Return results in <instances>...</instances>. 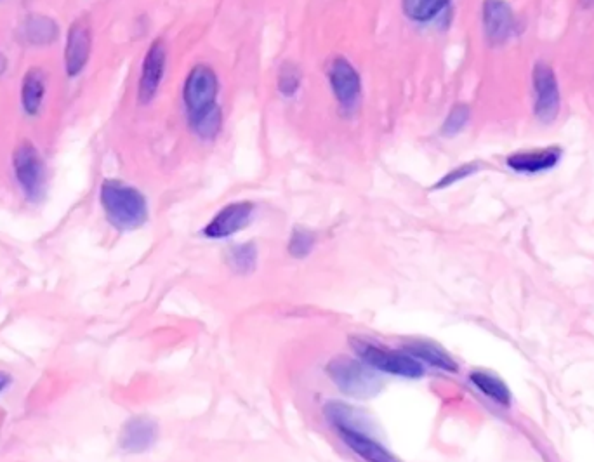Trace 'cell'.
Instances as JSON below:
<instances>
[{"mask_svg": "<svg viewBox=\"0 0 594 462\" xmlns=\"http://www.w3.org/2000/svg\"><path fill=\"white\" fill-rule=\"evenodd\" d=\"M99 200L108 223L119 231L138 230L148 221L145 195L119 179H106Z\"/></svg>", "mask_w": 594, "mask_h": 462, "instance_id": "3957f363", "label": "cell"}, {"mask_svg": "<svg viewBox=\"0 0 594 462\" xmlns=\"http://www.w3.org/2000/svg\"><path fill=\"white\" fill-rule=\"evenodd\" d=\"M403 350L407 351L410 357L416 358L421 363H428L435 369L447 370V372H457V369H459L456 360L450 357L442 346L431 343V341H421V339L409 341L403 346Z\"/></svg>", "mask_w": 594, "mask_h": 462, "instance_id": "2e32d148", "label": "cell"}, {"mask_svg": "<svg viewBox=\"0 0 594 462\" xmlns=\"http://www.w3.org/2000/svg\"><path fill=\"white\" fill-rule=\"evenodd\" d=\"M11 384H13V377L0 370V395H2L4 391L9 390V388H11Z\"/></svg>", "mask_w": 594, "mask_h": 462, "instance_id": "d4e9b609", "label": "cell"}, {"mask_svg": "<svg viewBox=\"0 0 594 462\" xmlns=\"http://www.w3.org/2000/svg\"><path fill=\"white\" fill-rule=\"evenodd\" d=\"M91 47H93L91 28L86 21H75L66 37L65 70L68 77H77L86 68L91 56Z\"/></svg>", "mask_w": 594, "mask_h": 462, "instance_id": "7c38bea8", "label": "cell"}, {"mask_svg": "<svg viewBox=\"0 0 594 462\" xmlns=\"http://www.w3.org/2000/svg\"><path fill=\"white\" fill-rule=\"evenodd\" d=\"M452 0H402L403 13L414 23H429L450 6Z\"/></svg>", "mask_w": 594, "mask_h": 462, "instance_id": "ac0fdd59", "label": "cell"}, {"mask_svg": "<svg viewBox=\"0 0 594 462\" xmlns=\"http://www.w3.org/2000/svg\"><path fill=\"white\" fill-rule=\"evenodd\" d=\"M469 119H471V110H469L468 105L459 103V105L454 106L447 115L445 122H443V136L454 138L464 127L468 126Z\"/></svg>", "mask_w": 594, "mask_h": 462, "instance_id": "7402d4cb", "label": "cell"}, {"mask_svg": "<svg viewBox=\"0 0 594 462\" xmlns=\"http://www.w3.org/2000/svg\"><path fill=\"white\" fill-rule=\"evenodd\" d=\"M584 2V6L591 7L594 6V0H582Z\"/></svg>", "mask_w": 594, "mask_h": 462, "instance_id": "4316f807", "label": "cell"}, {"mask_svg": "<svg viewBox=\"0 0 594 462\" xmlns=\"http://www.w3.org/2000/svg\"><path fill=\"white\" fill-rule=\"evenodd\" d=\"M482 21L490 46H504L518 30L515 11L506 0H483Z\"/></svg>", "mask_w": 594, "mask_h": 462, "instance_id": "9c48e42d", "label": "cell"}, {"mask_svg": "<svg viewBox=\"0 0 594 462\" xmlns=\"http://www.w3.org/2000/svg\"><path fill=\"white\" fill-rule=\"evenodd\" d=\"M165 63H167V49L164 42L157 39L148 49L141 66L138 86V99L141 105H148L155 98V94L159 93L160 84L164 79Z\"/></svg>", "mask_w": 594, "mask_h": 462, "instance_id": "30bf717a", "label": "cell"}, {"mask_svg": "<svg viewBox=\"0 0 594 462\" xmlns=\"http://www.w3.org/2000/svg\"><path fill=\"white\" fill-rule=\"evenodd\" d=\"M351 346L370 369L379 370L390 376L405 377V379H419L424 376L423 363L410 357L407 351L403 353V351L390 350L386 346H379L365 339H351Z\"/></svg>", "mask_w": 594, "mask_h": 462, "instance_id": "5b68a950", "label": "cell"}, {"mask_svg": "<svg viewBox=\"0 0 594 462\" xmlns=\"http://www.w3.org/2000/svg\"><path fill=\"white\" fill-rule=\"evenodd\" d=\"M301 82H303V75L299 66L294 63H284L278 73V91L285 98H292L296 96L297 91L301 89Z\"/></svg>", "mask_w": 594, "mask_h": 462, "instance_id": "44dd1931", "label": "cell"}, {"mask_svg": "<svg viewBox=\"0 0 594 462\" xmlns=\"http://www.w3.org/2000/svg\"><path fill=\"white\" fill-rule=\"evenodd\" d=\"M159 438V426L148 417H132L120 431V449L127 454H143L152 449Z\"/></svg>", "mask_w": 594, "mask_h": 462, "instance_id": "4fadbf2b", "label": "cell"}, {"mask_svg": "<svg viewBox=\"0 0 594 462\" xmlns=\"http://www.w3.org/2000/svg\"><path fill=\"white\" fill-rule=\"evenodd\" d=\"M0 2H2V0H0Z\"/></svg>", "mask_w": 594, "mask_h": 462, "instance_id": "83f0119b", "label": "cell"}, {"mask_svg": "<svg viewBox=\"0 0 594 462\" xmlns=\"http://www.w3.org/2000/svg\"><path fill=\"white\" fill-rule=\"evenodd\" d=\"M313 247H315V235L311 231L304 228H296L292 231L289 247H287L292 258L303 259L310 256Z\"/></svg>", "mask_w": 594, "mask_h": 462, "instance_id": "603a6c76", "label": "cell"}, {"mask_svg": "<svg viewBox=\"0 0 594 462\" xmlns=\"http://www.w3.org/2000/svg\"><path fill=\"white\" fill-rule=\"evenodd\" d=\"M252 214H254V205L251 202H233L226 205L207 223L204 235L214 240L231 237L251 223Z\"/></svg>", "mask_w": 594, "mask_h": 462, "instance_id": "8fae6325", "label": "cell"}, {"mask_svg": "<svg viewBox=\"0 0 594 462\" xmlns=\"http://www.w3.org/2000/svg\"><path fill=\"white\" fill-rule=\"evenodd\" d=\"M482 169V165L478 164V162H471V164H462L454 169V171H450L447 176H443L438 183H436L435 188H447V186L454 185L457 181H462V179L469 178V176H473L475 172L480 171Z\"/></svg>", "mask_w": 594, "mask_h": 462, "instance_id": "cb8c5ba5", "label": "cell"}, {"mask_svg": "<svg viewBox=\"0 0 594 462\" xmlns=\"http://www.w3.org/2000/svg\"><path fill=\"white\" fill-rule=\"evenodd\" d=\"M469 379L478 390L482 391L483 395L489 396L494 402L501 403V405H509L511 402L508 386L502 383L499 377L492 376L489 372H473Z\"/></svg>", "mask_w": 594, "mask_h": 462, "instance_id": "d6986e66", "label": "cell"}, {"mask_svg": "<svg viewBox=\"0 0 594 462\" xmlns=\"http://www.w3.org/2000/svg\"><path fill=\"white\" fill-rule=\"evenodd\" d=\"M60 35V28L58 23L47 18V16H39V14H32L28 16L27 20L21 23L20 30H18V37H20L23 44L28 46H47L53 44L54 40L58 39Z\"/></svg>", "mask_w": 594, "mask_h": 462, "instance_id": "9a60e30c", "label": "cell"}, {"mask_svg": "<svg viewBox=\"0 0 594 462\" xmlns=\"http://www.w3.org/2000/svg\"><path fill=\"white\" fill-rule=\"evenodd\" d=\"M13 167L25 198L30 202L42 200L46 193V164L40 157L39 150L30 141H25L16 148Z\"/></svg>", "mask_w": 594, "mask_h": 462, "instance_id": "8992f818", "label": "cell"}, {"mask_svg": "<svg viewBox=\"0 0 594 462\" xmlns=\"http://www.w3.org/2000/svg\"><path fill=\"white\" fill-rule=\"evenodd\" d=\"M218 75L211 66L198 65L188 73L183 87L186 117L198 138L211 141L223 126V113L218 106Z\"/></svg>", "mask_w": 594, "mask_h": 462, "instance_id": "6da1fadb", "label": "cell"}, {"mask_svg": "<svg viewBox=\"0 0 594 462\" xmlns=\"http://www.w3.org/2000/svg\"><path fill=\"white\" fill-rule=\"evenodd\" d=\"M228 264L231 270L238 275H251L252 271L258 266V249L256 245L240 244L231 247L228 252Z\"/></svg>", "mask_w": 594, "mask_h": 462, "instance_id": "ffe728a7", "label": "cell"}, {"mask_svg": "<svg viewBox=\"0 0 594 462\" xmlns=\"http://www.w3.org/2000/svg\"><path fill=\"white\" fill-rule=\"evenodd\" d=\"M325 416L330 424L336 428L337 436L344 445L355 452L365 462H402L393 456L383 443L377 442L365 429L357 423L360 414L351 409L350 405L341 402H330L325 405Z\"/></svg>", "mask_w": 594, "mask_h": 462, "instance_id": "7a4b0ae2", "label": "cell"}, {"mask_svg": "<svg viewBox=\"0 0 594 462\" xmlns=\"http://www.w3.org/2000/svg\"><path fill=\"white\" fill-rule=\"evenodd\" d=\"M325 370L330 381L336 384L344 395L353 396L358 400H367L383 390L381 377L377 376L374 369H370L367 363L355 358L344 357V355L332 358Z\"/></svg>", "mask_w": 594, "mask_h": 462, "instance_id": "277c9868", "label": "cell"}, {"mask_svg": "<svg viewBox=\"0 0 594 462\" xmlns=\"http://www.w3.org/2000/svg\"><path fill=\"white\" fill-rule=\"evenodd\" d=\"M563 150L560 146H546V148H535V150H520V152L509 155L506 164L509 169L522 174H539L549 171L560 164Z\"/></svg>", "mask_w": 594, "mask_h": 462, "instance_id": "5bb4252c", "label": "cell"}, {"mask_svg": "<svg viewBox=\"0 0 594 462\" xmlns=\"http://www.w3.org/2000/svg\"><path fill=\"white\" fill-rule=\"evenodd\" d=\"M6 68H7L6 56H4V54L0 53V75H2V73L6 72Z\"/></svg>", "mask_w": 594, "mask_h": 462, "instance_id": "484cf974", "label": "cell"}, {"mask_svg": "<svg viewBox=\"0 0 594 462\" xmlns=\"http://www.w3.org/2000/svg\"><path fill=\"white\" fill-rule=\"evenodd\" d=\"M46 94V75L44 72L33 66L23 77L21 84V106L28 115H37L40 112V106L44 101Z\"/></svg>", "mask_w": 594, "mask_h": 462, "instance_id": "e0dca14e", "label": "cell"}, {"mask_svg": "<svg viewBox=\"0 0 594 462\" xmlns=\"http://www.w3.org/2000/svg\"><path fill=\"white\" fill-rule=\"evenodd\" d=\"M534 86V113L541 124H553L561 110L560 87L553 66L539 61L532 72Z\"/></svg>", "mask_w": 594, "mask_h": 462, "instance_id": "52a82bcc", "label": "cell"}, {"mask_svg": "<svg viewBox=\"0 0 594 462\" xmlns=\"http://www.w3.org/2000/svg\"><path fill=\"white\" fill-rule=\"evenodd\" d=\"M329 84L337 105L344 113H355L362 101V79L346 58H336L329 66Z\"/></svg>", "mask_w": 594, "mask_h": 462, "instance_id": "ba28073f", "label": "cell"}]
</instances>
